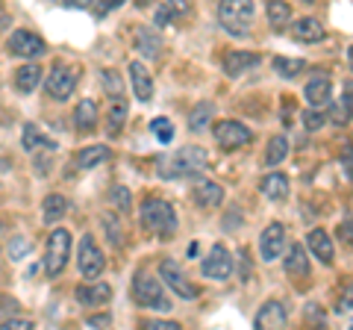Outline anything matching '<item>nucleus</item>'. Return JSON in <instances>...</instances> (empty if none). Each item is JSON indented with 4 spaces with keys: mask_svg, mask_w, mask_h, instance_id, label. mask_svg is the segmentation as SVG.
<instances>
[{
    "mask_svg": "<svg viewBox=\"0 0 353 330\" xmlns=\"http://www.w3.org/2000/svg\"><path fill=\"white\" fill-rule=\"evenodd\" d=\"M324 121H327V115L321 113V109H306V113H303V124H306V130H321V127H324Z\"/></svg>",
    "mask_w": 353,
    "mask_h": 330,
    "instance_id": "4c0bfd02",
    "label": "nucleus"
},
{
    "mask_svg": "<svg viewBox=\"0 0 353 330\" xmlns=\"http://www.w3.org/2000/svg\"><path fill=\"white\" fill-rule=\"evenodd\" d=\"M239 269H241V280H248V274H250V254H248V248L239 251Z\"/></svg>",
    "mask_w": 353,
    "mask_h": 330,
    "instance_id": "37998d69",
    "label": "nucleus"
},
{
    "mask_svg": "<svg viewBox=\"0 0 353 330\" xmlns=\"http://www.w3.org/2000/svg\"><path fill=\"white\" fill-rule=\"evenodd\" d=\"M141 222H145L148 230L159 236H171L176 230V215H174V206L168 201H162V197H148L145 204H141Z\"/></svg>",
    "mask_w": 353,
    "mask_h": 330,
    "instance_id": "f257e3e1",
    "label": "nucleus"
},
{
    "mask_svg": "<svg viewBox=\"0 0 353 330\" xmlns=\"http://www.w3.org/2000/svg\"><path fill=\"white\" fill-rule=\"evenodd\" d=\"M130 83H132V95H136L141 104H148L153 97V77L139 59L130 62Z\"/></svg>",
    "mask_w": 353,
    "mask_h": 330,
    "instance_id": "4468645a",
    "label": "nucleus"
},
{
    "mask_svg": "<svg viewBox=\"0 0 353 330\" xmlns=\"http://www.w3.org/2000/svg\"><path fill=\"white\" fill-rule=\"evenodd\" d=\"M103 266H106V260H103V251L97 248V242L92 236H83L80 251H77V269H80V274L88 280H94L97 274L103 271Z\"/></svg>",
    "mask_w": 353,
    "mask_h": 330,
    "instance_id": "423d86ee",
    "label": "nucleus"
},
{
    "mask_svg": "<svg viewBox=\"0 0 353 330\" xmlns=\"http://www.w3.org/2000/svg\"><path fill=\"white\" fill-rule=\"evenodd\" d=\"M218 18L230 36H248L253 21V3H248V0H227V3L218 6Z\"/></svg>",
    "mask_w": 353,
    "mask_h": 330,
    "instance_id": "f03ea898",
    "label": "nucleus"
},
{
    "mask_svg": "<svg viewBox=\"0 0 353 330\" xmlns=\"http://www.w3.org/2000/svg\"><path fill=\"white\" fill-rule=\"evenodd\" d=\"M159 278H162V283L165 286H171V289L180 295V298H185V301H192V298H197V295H201V289H197V286L185 278V271L176 266L174 260H165L162 266H159Z\"/></svg>",
    "mask_w": 353,
    "mask_h": 330,
    "instance_id": "6e6552de",
    "label": "nucleus"
},
{
    "mask_svg": "<svg viewBox=\"0 0 353 330\" xmlns=\"http://www.w3.org/2000/svg\"><path fill=\"white\" fill-rule=\"evenodd\" d=\"M0 330H36L30 318H9V322L0 324Z\"/></svg>",
    "mask_w": 353,
    "mask_h": 330,
    "instance_id": "ea45409f",
    "label": "nucleus"
},
{
    "mask_svg": "<svg viewBox=\"0 0 353 330\" xmlns=\"http://www.w3.org/2000/svg\"><path fill=\"white\" fill-rule=\"evenodd\" d=\"M103 83L109 86L112 97H121V92H124V89H121V80H118V74H115V71H106V74H103Z\"/></svg>",
    "mask_w": 353,
    "mask_h": 330,
    "instance_id": "a19ab883",
    "label": "nucleus"
},
{
    "mask_svg": "<svg viewBox=\"0 0 353 330\" xmlns=\"http://www.w3.org/2000/svg\"><path fill=\"white\" fill-rule=\"evenodd\" d=\"M294 39L297 41H318L324 39V27L318 18H297L294 21Z\"/></svg>",
    "mask_w": 353,
    "mask_h": 330,
    "instance_id": "393cba45",
    "label": "nucleus"
},
{
    "mask_svg": "<svg viewBox=\"0 0 353 330\" xmlns=\"http://www.w3.org/2000/svg\"><path fill=\"white\" fill-rule=\"evenodd\" d=\"M215 139L221 142V148L233 151V148L248 145V142L253 139V133L241 124V121H218L215 124Z\"/></svg>",
    "mask_w": 353,
    "mask_h": 330,
    "instance_id": "9d476101",
    "label": "nucleus"
},
{
    "mask_svg": "<svg viewBox=\"0 0 353 330\" xmlns=\"http://www.w3.org/2000/svg\"><path fill=\"white\" fill-rule=\"evenodd\" d=\"M285 271H289L292 278H306L309 274V262H306L303 245H292L289 251H285Z\"/></svg>",
    "mask_w": 353,
    "mask_h": 330,
    "instance_id": "b1692460",
    "label": "nucleus"
},
{
    "mask_svg": "<svg viewBox=\"0 0 353 330\" xmlns=\"http://www.w3.org/2000/svg\"><path fill=\"white\" fill-rule=\"evenodd\" d=\"M136 48L145 53V57H159V50H162V39L153 32L150 27H139L136 30Z\"/></svg>",
    "mask_w": 353,
    "mask_h": 330,
    "instance_id": "bb28decb",
    "label": "nucleus"
},
{
    "mask_svg": "<svg viewBox=\"0 0 353 330\" xmlns=\"http://www.w3.org/2000/svg\"><path fill=\"white\" fill-rule=\"evenodd\" d=\"M341 168H345V174L350 177V148H345V159H341Z\"/></svg>",
    "mask_w": 353,
    "mask_h": 330,
    "instance_id": "a18cd8bd",
    "label": "nucleus"
},
{
    "mask_svg": "<svg viewBox=\"0 0 353 330\" xmlns=\"http://www.w3.org/2000/svg\"><path fill=\"white\" fill-rule=\"evenodd\" d=\"M285 248V227L283 224H268L262 230V239H259V251H262V260H277Z\"/></svg>",
    "mask_w": 353,
    "mask_h": 330,
    "instance_id": "f8f14e48",
    "label": "nucleus"
},
{
    "mask_svg": "<svg viewBox=\"0 0 353 330\" xmlns=\"http://www.w3.org/2000/svg\"><path fill=\"white\" fill-rule=\"evenodd\" d=\"M233 266H236L233 254H230L224 245H212L201 269H203V278H209V280H227L230 274H233Z\"/></svg>",
    "mask_w": 353,
    "mask_h": 330,
    "instance_id": "1a4fd4ad",
    "label": "nucleus"
},
{
    "mask_svg": "<svg viewBox=\"0 0 353 330\" xmlns=\"http://www.w3.org/2000/svg\"><path fill=\"white\" fill-rule=\"evenodd\" d=\"M350 121V86L345 89V97H341V104L333 109V124H347Z\"/></svg>",
    "mask_w": 353,
    "mask_h": 330,
    "instance_id": "c9c22d12",
    "label": "nucleus"
},
{
    "mask_svg": "<svg viewBox=\"0 0 353 330\" xmlns=\"http://www.w3.org/2000/svg\"><path fill=\"white\" fill-rule=\"evenodd\" d=\"M112 201H115L124 213H130V192L124 189V186H115V189H112Z\"/></svg>",
    "mask_w": 353,
    "mask_h": 330,
    "instance_id": "58836bf2",
    "label": "nucleus"
},
{
    "mask_svg": "<svg viewBox=\"0 0 353 330\" xmlns=\"http://www.w3.org/2000/svg\"><path fill=\"white\" fill-rule=\"evenodd\" d=\"M21 145H24V148L32 153V151H41V148H53V142L44 139L41 130H39L36 124H27V127H24V136H21Z\"/></svg>",
    "mask_w": 353,
    "mask_h": 330,
    "instance_id": "c85d7f7f",
    "label": "nucleus"
},
{
    "mask_svg": "<svg viewBox=\"0 0 353 330\" xmlns=\"http://www.w3.org/2000/svg\"><path fill=\"white\" fill-rule=\"evenodd\" d=\"M194 201L201 206H218L221 201H224V189H221L218 183L212 180H197L194 186Z\"/></svg>",
    "mask_w": 353,
    "mask_h": 330,
    "instance_id": "aec40b11",
    "label": "nucleus"
},
{
    "mask_svg": "<svg viewBox=\"0 0 353 330\" xmlns=\"http://www.w3.org/2000/svg\"><path fill=\"white\" fill-rule=\"evenodd\" d=\"M253 65H259V57H256V53H248V50H230L224 57V71L230 77L245 74L248 68H253Z\"/></svg>",
    "mask_w": 353,
    "mask_h": 330,
    "instance_id": "f3484780",
    "label": "nucleus"
},
{
    "mask_svg": "<svg viewBox=\"0 0 353 330\" xmlns=\"http://www.w3.org/2000/svg\"><path fill=\"white\" fill-rule=\"evenodd\" d=\"M209 115H212V104L203 101V104H197L192 109V115H189V127L192 130H203L209 124Z\"/></svg>",
    "mask_w": 353,
    "mask_h": 330,
    "instance_id": "2f4dec72",
    "label": "nucleus"
},
{
    "mask_svg": "<svg viewBox=\"0 0 353 330\" xmlns=\"http://www.w3.org/2000/svg\"><path fill=\"white\" fill-rule=\"evenodd\" d=\"M30 251V239H24V236H15L12 242H9V248H6V254H9V260H21Z\"/></svg>",
    "mask_w": 353,
    "mask_h": 330,
    "instance_id": "e433bc0d",
    "label": "nucleus"
},
{
    "mask_svg": "<svg viewBox=\"0 0 353 330\" xmlns=\"http://www.w3.org/2000/svg\"><path fill=\"white\" fill-rule=\"evenodd\" d=\"M65 210H68V201H65L62 195H48L41 204V218L44 224H57L59 218L65 215Z\"/></svg>",
    "mask_w": 353,
    "mask_h": 330,
    "instance_id": "a878e982",
    "label": "nucleus"
},
{
    "mask_svg": "<svg viewBox=\"0 0 353 330\" xmlns=\"http://www.w3.org/2000/svg\"><path fill=\"white\" fill-rule=\"evenodd\" d=\"M74 121H77V130L80 133H92V130L97 127V104L94 101H80L77 104V113H74Z\"/></svg>",
    "mask_w": 353,
    "mask_h": 330,
    "instance_id": "4be33fe9",
    "label": "nucleus"
},
{
    "mask_svg": "<svg viewBox=\"0 0 353 330\" xmlns=\"http://www.w3.org/2000/svg\"><path fill=\"white\" fill-rule=\"evenodd\" d=\"M289 18H292V6L289 3H283V0L268 3V21H271L274 30H283L285 24H289Z\"/></svg>",
    "mask_w": 353,
    "mask_h": 330,
    "instance_id": "c756f323",
    "label": "nucleus"
},
{
    "mask_svg": "<svg viewBox=\"0 0 353 330\" xmlns=\"http://www.w3.org/2000/svg\"><path fill=\"white\" fill-rule=\"evenodd\" d=\"M330 92H333V86H330V77H312V80L306 83L303 89V97L309 101V109H321L324 104H330Z\"/></svg>",
    "mask_w": 353,
    "mask_h": 330,
    "instance_id": "2eb2a0df",
    "label": "nucleus"
},
{
    "mask_svg": "<svg viewBox=\"0 0 353 330\" xmlns=\"http://www.w3.org/2000/svg\"><path fill=\"white\" fill-rule=\"evenodd\" d=\"M106 159H109V148L106 145H92V148H85L80 157H77V168L88 171V168H94V165H101Z\"/></svg>",
    "mask_w": 353,
    "mask_h": 330,
    "instance_id": "cd10ccee",
    "label": "nucleus"
},
{
    "mask_svg": "<svg viewBox=\"0 0 353 330\" xmlns=\"http://www.w3.org/2000/svg\"><path fill=\"white\" fill-rule=\"evenodd\" d=\"M132 298L141 307H159V310H168V301L162 295V283L148 271L136 274V286H132Z\"/></svg>",
    "mask_w": 353,
    "mask_h": 330,
    "instance_id": "39448f33",
    "label": "nucleus"
},
{
    "mask_svg": "<svg viewBox=\"0 0 353 330\" xmlns=\"http://www.w3.org/2000/svg\"><path fill=\"white\" fill-rule=\"evenodd\" d=\"M68 254H71V233L62 227L53 230L48 236V251H44V271H48L50 278H57L65 269V262H68Z\"/></svg>",
    "mask_w": 353,
    "mask_h": 330,
    "instance_id": "20e7f679",
    "label": "nucleus"
},
{
    "mask_svg": "<svg viewBox=\"0 0 353 330\" xmlns=\"http://www.w3.org/2000/svg\"><path fill=\"white\" fill-rule=\"evenodd\" d=\"M283 327H285V307L280 301L262 304L256 322H253V330H283Z\"/></svg>",
    "mask_w": 353,
    "mask_h": 330,
    "instance_id": "ddd939ff",
    "label": "nucleus"
},
{
    "mask_svg": "<svg viewBox=\"0 0 353 330\" xmlns=\"http://www.w3.org/2000/svg\"><path fill=\"white\" fill-rule=\"evenodd\" d=\"M109 298H112V286H106V283H92V286H80L77 289V301L83 307H101Z\"/></svg>",
    "mask_w": 353,
    "mask_h": 330,
    "instance_id": "dca6fc26",
    "label": "nucleus"
},
{
    "mask_svg": "<svg viewBox=\"0 0 353 330\" xmlns=\"http://www.w3.org/2000/svg\"><path fill=\"white\" fill-rule=\"evenodd\" d=\"M274 71L280 77H297L303 71V59H285V57H274Z\"/></svg>",
    "mask_w": 353,
    "mask_h": 330,
    "instance_id": "473e14b6",
    "label": "nucleus"
},
{
    "mask_svg": "<svg viewBox=\"0 0 353 330\" xmlns=\"http://www.w3.org/2000/svg\"><path fill=\"white\" fill-rule=\"evenodd\" d=\"M39 83H41V68L36 62H30V65H21V68L15 71V86H18V92H36L39 89Z\"/></svg>",
    "mask_w": 353,
    "mask_h": 330,
    "instance_id": "6ab92c4d",
    "label": "nucleus"
},
{
    "mask_svg": "<svg viewBox=\"0 0 353 330\" xmlns=\"http://www.w3.org/2000/svg\"><path fill=\"white\" fill-rule=\"evenodd\" d=\"M141 330H180V324H176V322H159V318H157V322H145V324H141Z\"/></svg>",
    "mask_w": 353,
    "mask_h": 330,
    "instance_id": "79ce46f5",
    "label": "nucleus"
},
{
    "mask_svg": "<svg viewBox=\"0 0 353 330\" xmlns=\"http://www.w3.org/2000/svg\"><path fill=\"white\" fill-rule=\"evenodd\" d=\"M77 77H80V71H77V68L57 62V65H53V71L48 74V95L53 97V101H68L71 92H74V86H77Z\"/></svg>",
    "mask_w": 353,
    "mask_h": 330,
    "instance_id": "0eeeda50",
    "label": "nucleus"
},
{
    "mask_svg": "<svg viewBox=\"0 0 353 330\" xmlns=\"http://www.w3.org/2000/svg\"><path fill=\"white\" fill-rule=\"evenodd\" d=\"M185 9H189L185 3H162V6H159V12H157V27H165V24H168L171 18L183 15Z\"/></svg>",
    "mask_w": 353,
    "mask_h": 330,
    "instance_id": "72a5a7b5",
    "label": "nucleus"
},
{
    "mask_svg": "<svg viewBox=\"0 0 353 330\" xmlns=\"http://www.w3.org/2000/svg\"><path fill=\"white\" fill-rule=\"evenodd\" d=\"M124 121H127V101L124 97H112V104L106 109V133L118 136L121 127H124Z\"/></svg>",
    "mask_w": 353,
    "mask_h": 330,
    "instance_id": "412c9836",
    "label": "nucleus"
},
{
    "mask_svg": "<svg viewBox=\"0 0 353 330\" xmlns=\"http://www.w3.org/2000/svg\"><path fill=\"white\" fill-rule=\"evenodd\" d=\"M285 153H289V142H285L283 136H274L268 151H265V162H268V168L271 165H280L285 159Z\"/></svg>",
    "mask_w": 353,
    "mask_h": 330,
    "instance_id": "7c9ffc66",
    "label": "nucleus"
},
{
    "mask_svg": "<svg viewBox=\"0 0 353 330\" xmlns=\"http://www.w3.org/2000/svg\"><path fill=\"white\" fill-rule=\"evenodd\" d=\"M339 236L345 242H350V218H345V224H339Z\"/></svg>",
    "mask_w": 353,
    "mask_h": 330,
    "instance_id": "c03bdc74",
    "label": "nucleus"
},
{
    "mask_svg": "<svg viewBox=\"0 0 353 330\" xmlns=\"http://www.w3.org/2000/svg\"><path fill=\"white\" fill-rule=\"evenodd\" d=\"M306 245L318 257V262H333V242H330V236L324 233L321 227H315L312 233L306 236Z\"/></svg>",
    "mask_w": 353,
    "mask_h": 330,
    "instance_id": "a211bd4d",
    "label": "nucleus"
},
{
    "mask_svg": "<svg viewBox=\"0 0 353 330\" xmlns=\"http://www.w3.org/2000/svg\"><path fill=\"white\" fill-rule=\"evenodd\" d=\"M165 165L168 168H162V177H189V174H197L206 165V151L194 145L180 148Z\"/></svg>",
    "mask_w": 353,
    "mask_h": 330,
    "instance_id": "7ed1b4c3",
    "label": "nucleus"
},
{
    "mask_svg": "<svg viewBox=\"0 0 353 330\" xmlns=\"http://www.w3.org/2000/svg\"><path fill=\"white\" fill-rule=\"evenodd\" d=\"M150 130L157 133V139L162 142V145H168V142L174 139V127H171L168 118H153V121H150Z\"/></svg>",
    "mask_w": 353,
    "mask_h": 330,
    "instance_id": "f704fd0d",
    "label": "nucleus"
},
{
    "mask_svg": "<svg viewBox=\"0 0 353 330\" xmlns=\"http://www.w3.org/2000/svg\"><path fill=\"white\" fill-rule=\"evenodd\" d=\"M259 189L268 201H283V197L289 195V177H285V174H268Z\"/></svg>",
    "mask_w": 353,
    "mask_h": 330,
    "instance_id": "5701e85b",
    "label": "nucleus"
},
{
    "mask_svg": "<svg viewBox=\"0 0 353 330\" xmlns=\"http://www.w3.org/2000/svg\"><path fill=\"white\" fill-rule=\"evenodd\" d=\"M6 48H9V53H15V57H41V53L48 50L44 39H39L36 32H30V30H15L12 36H9Z\"/></svg>",
    "mask_w": 353,
    "mask_h": 330,
    "instance_id": "9b49d317",
    "label": "nucleus"
}]
</instances>
